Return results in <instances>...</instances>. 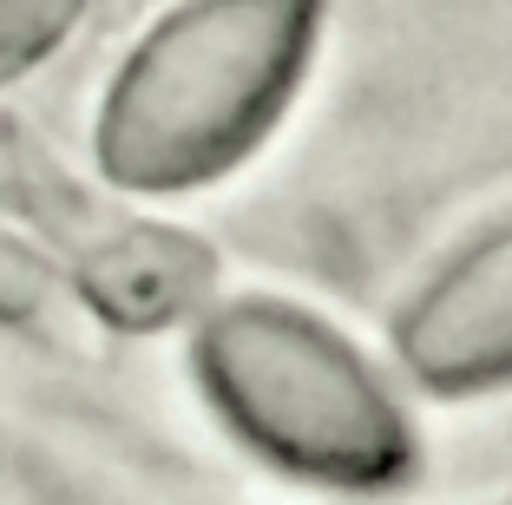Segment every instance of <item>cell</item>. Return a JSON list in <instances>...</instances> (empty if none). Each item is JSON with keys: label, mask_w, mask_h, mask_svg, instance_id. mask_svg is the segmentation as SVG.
<instances>
[{"label": "cell", "mask_w": 512, "mask_h": 505, "mask_svg": "<svg viewBox=\"0 0 512 505\" xmlns=\"http://www.w3.org/2000/svg\"><path fill=\"white\" fill-rule=\"evenodd\" d=\"M204 387L263 460L322 486H381L407 460L394 394L322 315L243 296L204 328Z\"/></svg>", "instance_id": "obj_2"}, {"label": "cell", "mask_w": 512, "mask_h": 505, "mask_svg": "<svg viewBox=\"0 0 512 505\" xmlns=\"http://www.w3.org/2000/svg\"><path fill=\"white\" fill-rule=\"evenodd\" d=\"M394 348L434 394H480L512 381V217L440 256L434 276L407 296Z\"/></svg>", "instance_id": "obj_3"}, {"label": "cell", "mask_w": 512, "mask_h": 505, "mask_svg": "<svg viewBox=\"0 0 512 505\" xmlns=\"http://www.w3.org/2000/svg\"><path fill=\"white\" fill-rule=\"evenodd\" d=\"M322 0H191L125 66L106 112L119 178L178 191L243 164L296 99Z\"/></svg>", "instance_id": "obj_1"}]
</instances>
